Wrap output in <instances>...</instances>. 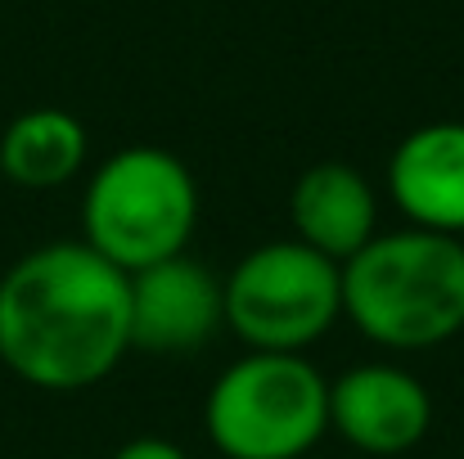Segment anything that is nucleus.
Wrapping results in <instances>:
<instances>
[{
    "mask_svg": "<svg viewBox=\"0 0 464 459\" xmlns=\"http://www.w3.org/2000/svg\"><path fill=\"white\" fill-rule=\"evenodd\" d=\"M131 351V280L82 239L41 244L0 275V360L45 392H82Z\"/></svg>",
    "mask_w": 464,
    "mask_h": 459,
    "instance_id": "1",
    "label": "nucleus"
},
{
    "mask_svg": "<svg viewBox=\"0 0 464 459\" xmlns=\"http://www.w3.org/2000/svg\"><path fill=\"white\" fill-rule=\"evenodd\" d=\"M343 315L388 351H429L464 329V244L438 230L374 234L343 262Z\"/></svg>",
    "mask_w": 464,
    "mask_h": 459,
    "instance_id": "2",
    "label": "nucleus"
},
{
    "mask_svg": "<svg viewBox=\"0 0 464 459\" xmlns=\"http://www.w3.org/2000/svg\"><path fill=\"white\" fill-rule=\"evenodd\" d=\"M198 225V185L171 149L131 145L100 162L82 194V244L136 275L180 257Z\"/></svg>",
    "mask_w": 464,
    "mask_h": 459,
    "instance_id": "3",
    "label": "nucleus"
},
{
    "mask_svg": "<svg viewBox=\"0 0 464 459\" xmlns=\"http://www.w3.org/2000/svg\"><path fill=\"white\" fill-rule=\"evenodd\" d=\"M203 424L226 459H303L329 433V378L303 351H248L217 374Z\"/></svg>",
    "mask_w": 464,
    "mask_h": 459,
    "instance_id": "4",
    "label": "nucleus"
},
{
    "mask_svg": "<svg viewBox=\"0 0 464 459\" xmlns=\"http://www.w3.org/2000/svg\"><path fill=\"white\" fill-rule=\"evenodd\" d=\"M221 306L244 347L303 351L343 320V266L298 239H271L221 280Z\"/></svg>",
    "mask_w": 464,
    "mask_h": 459,
    "instance_id": "5",
    "label": "nucleus"
},
{
    "mask_svg": "<svg viewBox=\"0 0 464 459\" xmlns=\"http://www.w3.org/2000/svg\"><path fill=\"white\" fill-rule=\"evenodd\" d=\"M433 401L424 383L388 360L356 365L329 383V433L361 455H406L424 442Z\"/></svg>",
    "mask_w": 464,
    "mask_h": 459,
    "instance_id": "6",
    "label": "nucleus"
},
{
    "mask_svg": "<svg viewBox=\"0 0 464 459\" xmlns=\"http://www.w3.org/2000/svg\"><path fill=\"white\" fill-rule=\"evenodd\" d=\"M131 280V351L145 356H189L221 324V280L194 257L154 262Z\"/></svg>",
    "mask_w": 464,
    "mask_h": 459,
    "instance_id": "7",
    "label": "nucleus"
},
{
    "mask_svg": "<svg viewBox=\"0 0 464 459\" xmlns=\"http://www.w3.org/2000/svg\"><path fill=\"white\" fill-rule=\"evenodd\" d=\"M388 194L411 225L464 239V122L406 131L388 158Z\"/></svg>",
    "mask_w": 464,
    "mask_h": 459,
    "instance_id": "8",
    "label": "nucleus"
},
{
    "mask_svg": "<svg viewBox=\"0 0 464 459\" xmlns=\"http://www.w3.org/2000/svg\"><path fill=\"white\" fill-rule=\"evenodd\" d=\"M289 221L298 244L343 266L379 234V198L352 162H315L294 180Z\"/></svg>",
    "mask_w": 464,
    "mask_h": 459,
    "instance_id": "9",
    "label": "nucleus"
},
{
    "mask_svg": "<svg viewBox=\"0 0 464 459\" xmlns=\"http://www.w3.org/2000/svg\"><path fill=\"white\" fill-rule=\"evenodd\" d=\"M86 127L63 109H27L0 136V171L23 189L68 185L86 167Z\"/></svg>",
    "mask_w": 464,
    "mask_h": 459,
    "instance_id": "10",
    "label": "nucleus"
},
{
    "mask_svg": "<svg viewBox=\"0 0 464 459\" xmlns=\"http://www.w3.org/2000/svg\"><path fill=\"white\" fill-rule=\"evenodd\" d=\"M113 459H189L180 446H171V442H162V437H136V442H127V446H118Z\"/></svg>",
    "mask_w": 464,
    "mask_h": 459,
    "instance_id": "11",
    "label": "nucleus"
}]
</instances>
